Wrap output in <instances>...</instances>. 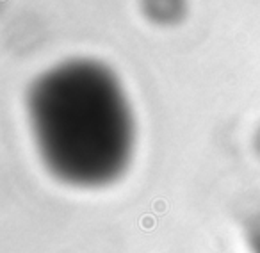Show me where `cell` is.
<instances>
[{
    "label": "cell",
    "instance_id": "obj_1",
    "mask_svg": "<svg viewBox=\"0 0 260 253\" xmlns=\"http://www.w3.org/2000/svg\"><path fill=\"white\" fill-rule=\"evenodd\" d=\"M253 248H255V253H260V232H256V235L253 237Z\"/></svg>",
    "mask_w": 260,
    "mask_h": 253
}]
</instances>
